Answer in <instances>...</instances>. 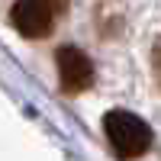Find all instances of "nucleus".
<instances>
[{
    "label": "nucleus",
    "instance_id": "nucleus-1",
    "mask_svg": "<svg viewBox=\"0 0 161 161\" xmlns=\"http://www.w3.org/2000/svg\"><path fill=\"white\" fill-rule=\"evenodd\" d=\"M103 132H106V142L116 158L132 161V158H142L145 152L152 148V129L142 116L129 113V110H110L103 116Z\"/></svg>",
    "mask_w": 161,
    "mask_h": 161
},
{
    "label": "nucleus",
    "instance_id": "nucleus-2",
    "mask_svg": "<svg viewBox=\"0 0 161 161\" xmlns=\"http://www.w3.org/2000/svg\"><path fill=\"white\" fill-rule=\"evenodd\" d=\"M71 0H16L10 10V23L26 39H45Z\"/></svg>",
    "mask_w": 161,
    "mask_h": 161
},
{
    "label": "nucleus",
    "instance_id": "nucleus-3",
    "mask_svg": "<svg viewBox=\"0 0 161 161\" xmlns=\"http://www.w3.org/2000/svg\"><path fill=\"white\" fill-rule=\"evenodd\" d=\"M55 64H58V80L64 93H84L93 84V61L74 45H61L55 52Z\"/></svg>",
    "mask_w": 161,
    "mask_h": 161
},
{
    "label": "nucleus",
    "instance_id": "nucleus-4",
    "mask_svg": "<svg viewBox=\"0 0 161 161\" xmlns=\"http://www.w3.org/2000/svg\"><path fill=\"white\" fill-rule=\"evenodd\" d=\"M152 71H155V80H158V87H161V39L155 42V48H152Z\"/></svg>",
    "mask_w": 161,
    "mask_h": 161
}]
</instances>
